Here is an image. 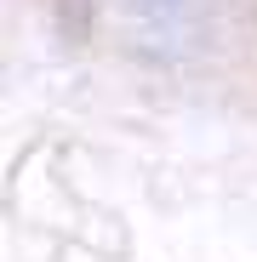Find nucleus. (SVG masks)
I'll list each match as a JSON object with an SVG mask.
<instances>
[]
</instances>
